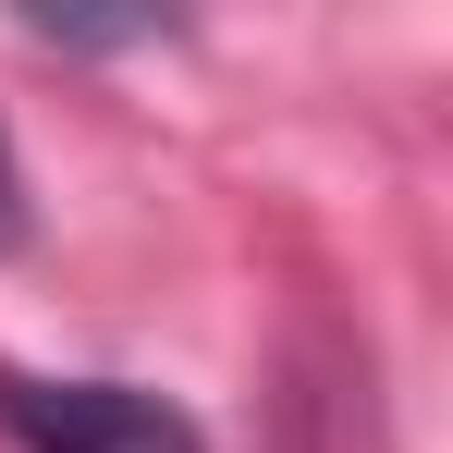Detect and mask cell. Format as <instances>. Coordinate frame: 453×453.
Wrapping results in <instances>:
<instances>
[{
  "label": "cell",
  "instance_id": "obj_2",
  "mask_svg": "<svg viewBox=\"0 0 453 453\" xmlns=\"http://www.w3.org/2000/svg\"><path fill=\"white\" fill-rule=\"evenodd\" d=\"M0 245H25V172H12V148H0Z\"/></svg>",
  "mask_w": 453,
  "mask_h": 453
},
{
  "label": "cell",
  "instance_id": "obj_1",
  "mask_svg": "<svg viewBox=\"0 0 453 453\" xmlns=\"http://www.w3.org/2000/svg\"><path fill=\"white\" fill-rule=\"evenodd\" d=\"M0 429L25 453H209L196 417L135 392V380H25V368H0Z\"/></svg>",
  "mask_w": 453,
  "mask_h": 453
}]
</instances>
